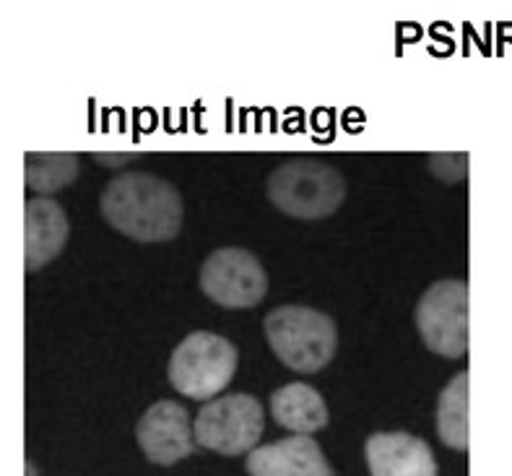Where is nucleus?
Listing matches in <instances>:
<instances>
[{"label":"nucleus","instance_id":"1","mask_svg":"<svg viewBox=\"0 0 512 476\" xmlns=\"http://www.w3.org/2000/svg\"><path fill=\"white\" fill-rule=\"evenodd\" d=\"M99 211L112 229L136 242H169L182 227V196L151 172H125L104 185Z\"/></svg>","mask_w":512,"mask_h":476},{"label":"nucleus","instance_id":"2","mask_svg":"<svg viewBox=\"0 0 512 476\" xmlns=\"http://www.w3.org/2000/svg\"><path fill=\"white\" fill-rule=\"evenodd\" d=\"M266 339L273 354L294 372L323 370L336 354L338 331L331 315L315 307L281 305L273 307L263 320Z\"/></svg>","mask_w":512,"mask_h":476},{"label":"nucleus","instance_id":"3","mask_svg":"<svg viewBox=\"0 0 512 476\" xmlns=\"http://www.w3.org/2000/svg\"><path fill=\"white\" fill-rule=\"evenodd\" d=\"M268 201L294 219H325L346 198V177L318 159H289L266 180Z\"/></svg>","mask_w":512,"mask_h":476},{"label":"nucleus","instance_id":"4","mask_svg":"<svg viewBox=\"0 0 512 476\" xmlns=\"http://www.w3.org/2000/svg\"><path fill=\"white\" fill-rule=\"evenodd\" d=\"M237 372V346L211 331H193L169 357V383L193 401H214Z\"/></svg>","mask_w":512,"mask_h":476},{"label":"nucleus","instance_id":"5","mask_svg":"<svg viewBox=\"0 0 512 476\" xmlns=\"http://www.w3.org/2000/svg\"><path fill=\"white\" fill-rule=\"evenodd\" d=\"M263 404L250 393H227L201 406L193 422L195 443L221 456L253 453L263 437Z\"/></svg>","mask_w":512,"mask_h":476},{"label":"nucleus","instance_id":"6","mask_svg":"<svg viewBox=\"0 0 512 476\" xmlns=\"http://www.w3.org/2000/svg\"><path fill=\"white\" fill-rule=\"evenodd\" d=\"M416 328L429 352L461 359L468 352V284L463 279L435 281L414 310Z\"/></svg>","mask_w":512,"mask_h":476},{"label":"nucleus","instance_id":"7","mask_svg":"<svg viewBox=\"0 0 512 476\" xmlns=\"http://www.w3.org/2000/svg\"><path fill=\"white\" fill-rule=\"evenodd\" d=\"M198 279L208 300L229 310L255 307L268 292L266 268L245 248L214 250L203 261Z\"/></svg>","mask_w":512,"mask_h":476},{"label":"nucleus","instance_id":"8","mask_svg":"<svg viewBox=\"0 0 512 476\" xmlns=\"http://www.w3.org/2000/svg\"><path fill=\"white\" fill-rule=\"evenodd\" d=\"M136 440L143 456L156 466H172L188 458L195 448V432L188 409L169 398L156 401L138 419Z\"/></svg>","mask_w":512,"mask_h":476},{"label":"nucleus","instance_id":"9","mask_svg":"<svg viewBox=\"0 0 512 476\" xmlns=\"http://www.w3.org/2000/svg\"><path fill=\"white\" fill-rule=\"evenodd\" d=\"M250 476H333V466L312 435H292L247 453Z\"/></svg>","mask_w":512,"mask_h":476},{"label":"nucleus","instance_id":"10","mask_svg":"<svg viewBox=\"0 0 512 476\" xmlns=\"http://www.w3.org/2000/svg\"><path fill=\"white\" fill-rule=\"evenodd\" d=\"M364 458L370 476H440L432 448L411 432H375L364 443Z\"/></svg>","mask_w":512,"mask_h":476},{"label":"nucleus","instance_id":"11","mask_svg":"<svg viewBox=\"0 0 512 476\" xmlns=\"http://www.w3.org/2000/svg\"><path fill=\"white\" fill-rule=\"evenodd\" d=\"M68 216L50 196H32L24 203V268L32 274L55 258L68 242Z\"/></svg>","mask_w":512,"mask_h":476},{"label":"nucleus","instance_id":"12","mask_svg":"<svg viewBox=\"0 0 512 476\" xmlns=\"http://www.w3.org/2000/svg\"><path fill=\"white\" fill-rule=\"evenodd\" d=\"M271 414L276 424L292 435H312L328 427V406L312 385L286 383L271 393Z\"/></svg>","mask_w":512,"mask_h":476},{"label":"nucleus","instance_id":"13","mask_svg":"<svg viewBox=\"0 0 512 476\" xmlns=\"http://www.w3.org/2000/svg\"><path fill=\"white\" fill-rule=\"evenodd\" d=\"M437 435L450 450H468V372H455L437 398Z\"/></svg>","mask_w":512,"mask_h":476},{"label":"nucleus","instance_id":"14","mask_svg":"<svg viewBox=\"0 0 512 476\" xmlns=\"http://www.w3.org/2000/svg\"><path fill=\"white\" fill-rule=\"evenodd\" d=\"M76 177V154H26L24 157V185L39 196H50L55 190L71 185Z\"/></svg>","mask_w":512,"mask_h":476},{"label":"nucleus","instance_id":"15","mask_svg":"<svg viewBox=\"0 0 512 476\" xmlns=\"http://www.w3.org/2000/svg\"><path fill=\"white\" fill-rule=\"evenodd\" d=\"M427 164L429 170L435 172V177L442 180V183H461V180H466V154H435V157H429Z\"/></svg>","mask_w":512,"mask_h":476},{"label":"nucleus","instance_id":"16","mask_svg":"<svg viewBox=\"0 0 512 476\" xmlns=\"http://www.w3.org/2000/svg\"><path fill=\"white\" fill-rule=\"evenodd\" d=\"M136 157H130V154H125V157H107V154H94V162L104 164V167H120V164H128L133 162Z\"/></svg>","mask_w":512,"mask_h":476}]
</instances>
